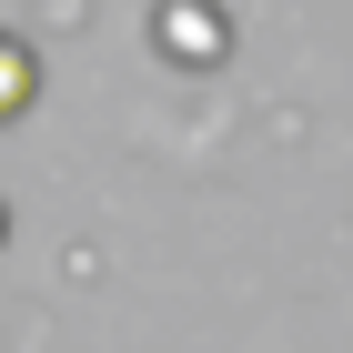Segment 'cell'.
Returning a JSON list of instances; mask_svg holds the SVG:
<instances>
[{
	"label": "cell",
	"mask_w": 353,
	"mask_h": 353,
	"mask_svg": "<svg viewBox=\"0 0 353 353\" xmlns=\"http://www.w3.org/2000/svg\"><path fill=\"white\" fill-rule=\"evenodd\" d=\"M0 243H10V202H0Z\"/></svg>",
	"instance_id": "3"
},
{
	"label": "cell",
	"mask_w": 353,
	"mask_h": 353,
	"mask_svg": "<svg viewBox=\"0 0 353 353\" xmlns=\"http://www.w3.org/2000/svg\"><path fill=\"white\" fill-rule=\"evenodd\" d=\"M30 91H41V61H30V41H21V30H0V121H21V111H30Z\"/></svg>",
	"instance_id": "2"
},
{
	"label": "cell",
	"mask_w": 353,
	"mask_h": 353,
	"mask_svg": "<svg viewBox=\"0 0 353 353\" xmlns=\"http://www.w3.org/2000/svg\"><path fill=\"white\" fill-rule=\"evenodd\" d=\"M152 41H162V61H192L202 71V61H222V10L212 0H162L152 10Z\"/></svg>",
	"instance_id": "1"
}]
</instances>
